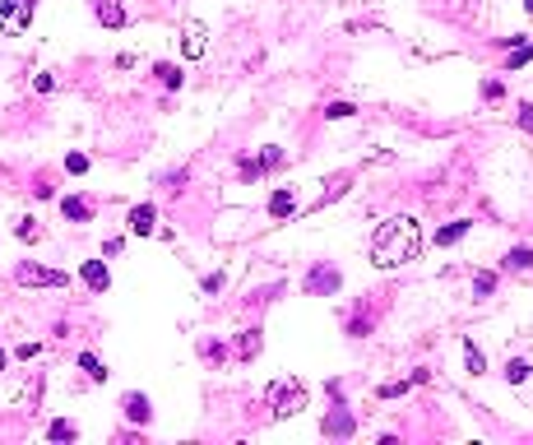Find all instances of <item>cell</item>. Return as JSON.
Instances as JSON below:
<instances>
[{
    "instance_id": "ba28073f",
    "label": "cell",
    "mask_w": 533,
    "mask_h": 445,
    "mask_svg": "<svg viewBox=\"0 0 533 445\" xmlns=\"http://www.w3.org/2000/svg\"><path fill=\"white\" fill-rule=\"evenodd\" d=\"M61 214L70 218V223H89V218H93V204L84 200V195H65V200H61Z\"/></svg>"
},
{
    "instance_id": "44dd1931",
    "label": "cell",
    "mask_w": 533,
    "mask_h": 445,
    "mask_svg": "<svg viewBox=\"0 0 533 445\" xmlns=\"http://www.w3.org/2000/svg\"><path fill=\"white\" fill-rule=\"evenodd\" d=\"M529 376H533L529 362H510V367H505V381H510V385H524Z\"/></svg>"
},
{
    "instance_id": "ffe728a7",
    "label": "cell",
    "mask_w": 533,
    "mask_h": 445,
    "mask_svg": "<svg viewBox=\"0 0 533 445\" xmlns=\"http://www.w3.org/2000/svg\"><path fill=\"white\" fill-rule=\"evenodd\" d=\"M46 436H51V441H75L79 427H75V422H51V427H46Z\"/></svg>"
},
{
    "instance_id": "277c9868",
    "label": "cell",
    "mask_w": 533,
    "mask_h": 445,
    "mask_svg": "<svg viewBox=\"0 0 533 445\" xmlns=\"http://www.w3.org/2000/svg\"><path fill=\"white\" fill-rule=\"evenodd\" d=\"M33 19V0H0V24L5 33H24Z\"/></svg>"
},
{
    "instance_id": "603a6c76",
    "label": "cell",
    "mask_w": 533,
    "mask_h": 445,
    "mask_svg": "<svg viewBox=\"0 0 533 445\" xmlns=\"http://www.w3.org/2000/svg\"><path fill=\"white\" fill-rule=\"evenodd\" d=\"M491 288H496V274H491V269H482V274L473 278V292H478V297H487Z\"/></svg>"
},
{
    "instance_id": "8992f818",
    "label": "cell",
    "mask_w": 533,
    "mask_h": 445,
    "mask_svg": "<svg viewBox=\"0 0 533 445\" xmlns=\"http://www.w3.org/2000/svg\"><path fill=\"white\" fill-rule=\"evenodd\" d=\"M125 228L135 232V237H153V232H158V209H153V204H135V209L125 214Z\"/></svg>"
},
{
    "instance_id": "2e32d148",
    "label": "cell",
    "mask_w": 533,
    "mask_h": 445,
    "mask_svg": "<svg viewBox=\"0 0 533 445\" xmlns=\"http://www.w3.org/2000/svg\"><path fill=\"white\" fill-rule=\"evenodd\" d=\"M79 371H84L89 381H107V376H111V371H107V367H102V362H98L93 353H79Z\"/></svg>"
},
{
    "instance_id": "52a82bcc",
    "label": "cell",
    "mask_w": 533,
    "mask_h": 445,
    "mask_svg": "<svg viewBox=\"0 0 533 445\" xmlns=\"http://www.w3.org/2000/svg\"><path fill=\"white\" fill-rule=\"evenodd\" d=\"M102 28H125V0H98Z\"/></svg>"
},
{
    "instance_id": "30bf717a",
    "label": "cell",
    "mask_w": 533,
    "mask_h": 445,
    "mask_svg": "<svg viewBox=\"0 0 533 445\" xmlns=\"http://www.w3.org/2000/svg\"><path fill=\"white\" fill-rule=\"evenodd\" d=\"M352 427H357V422H352L348 408H334V413L325 417V436H352Z\"/></svg>"
},
{
    "instance_id": "7c38bea8",
    "label": "cell",
    "mask_w": 533,
    "mask_h": 445,
    "mask_svg": "<svg viewBox=\"0 0 533 445\" xmlns=\"http://www.w3.org/2000/svg\"><path fill=\"white\" fill-rule=\"evenodd\" d=\"M288 214H297V195L292 190H274L269 195V218H288Z\"/></svg>"
},
{
    "instance_id": "5b68a950",
    "label": "cell",
    "mask_w": 533,
    "mask_h": 445,
    "mask_svg": "<svg viewBox=\"0 0 533 445\" xmlns=\"http://www.w3.org/2000/svg\"><path fill=\"white\" fill-rule=\"evenodd\" d=\"M181 51L190 56V61H199V56L209 51V28H204L199 19H190V24L181 28Z\"/></svg>"
},
{
    "instance_id": "f546056e",
    "label": "cell",
    "mask_w": 533,
    "mask_h": 445,
    "mask_svg": "<svg viewBox=\"0 0 533 445\" xmlns=\"http://www.w3.org/2000/svg\"><path fill=\"white\" fill-rule=\"evenodd\" d=\"M519 125L533 135V102H519Z\"/></svg>"
},
{
    "instance_id": "9a60e30c",
    "label": "cell",
    "mask_w": 533,
    "mask_h": 445,
    "mask_svg": "<svg viewBox=\"0 0 533 445\" xmlns=\"http://www.w3.org/2000/svg\"><path fill=\"white\" fill-rule=\"evenodd\" d=\"M469 228H473L469 218H455L450 228H441V232H436V246H455V242H459V237H464V232H469Z\"/></svg>"
},
{
    "instance_id": "d4e9b609",
    "label": "cell",
    "mask_w": 533,
    "mask_h": 445,
    "mask_svg": "<svg viewBox=\"0 0 533 445\" xmlns=\"http://www.w3.org/2000/svg\"><path fill=\"white\" fill-rule=\"evenodd\" d=\"M529 56H533V37H524V42H519V51L510 56V70H519V65L529 61Z\"/></svg>"
},
{
    "instance_id": "7402d4cb",
    "label": "cell",
    "mask_w": 533,
    "mask_h": 445,
    "mask_svg": "<svg viewBox=\"0 0 533 445\" xmlns=\"http://www.w3.org/2000/svg\"><path fill=\"white\" fill-rule=\"evenodd\" d=\"M15 237H19V242H37V237H42V232H37V218H19Z\"/></svg>"
},
{
    "instance_id": "e0dca14e",
    "label": "cell",
    "mask_w": 533,
    "mask_h": 445,
    "mask_svg": "<svg viewBox=\"0 0 533 445\" xmlns=\"http://www.w3.org/2000/svg\"><path fill=\"white\" fill-rule=\"evenodd\" d=\"M464 367H469V376H482V371H487V357L478 353L473 343H464Z\"/></svg>"
},
{
    "instance_id": "1f68e13d",
    "label": "cell",
    "mask_w": 533,
    "mask_h": 445,
    "mask_svg": "<svg viewBox=\"0 0 533 445\" xmlns=\"http://www.w3.org/2000/svg\"><path fill=\"white\" fill-rule=\"evenodd\" d=\"M0 371H5V353H0Z\"/></svg>"
},
{
    "instance_id": "83f0119b",
    "label": "cell",
    "mask_w": 533,
    "mask_h": 445,
    "mask_svg": "<svg viewBox=\"0 0 533 445\" xmlns=\"http://www.w3.org/2000/svg\"><path fill=\"white\" fill-rule=\"evenodd\" d=\"M501 79H487V84H482V98H487V102H496V98H501Z\"/></svg>"
},
{
    "instance_id": "484cf974",
    "label": "cell",
    "mask_w": 533,
    "mask_h": 445,
    "mask_svg": "<svg viewBox=\"0 0 533 445\" xmlns=\"http://www.w3.org/2000/svg\"><path fill=\"white\" fill-rule=\"evenodd\" d=\"M408 385H413V381H390V385H381V399H399Z\"/></svg>"
},
{
    "instance_id": "d6986e66",
    "label": "cell",
    "mask_w": 533,
    "mask_h": 445,
    "mask_svg": "<svg viewBox=\"0 0 533 445\" xmlns=\"http://www.w3.org/2000/svg\"><path fill=\"white\" fill-rule=\"evenodd\" d=\"M505 264H510V269H529V264H533V246H515V251L505 255Z\"/></svg>"
},
{
    "instance_id": "f1b7e54d",
    "label": "cell",
    "mask_w": 533,
    "mask_h": 445,
    "mask_svg": "<svg viewBox=\"0 0 533 445\" xmlns=\"http://www.w3.org/2000/svg\"><path fill=\"white\" fill-rule=\"evenodd\" d=\"M260 172H264V163H251V158H242V176H246V181H255Z\"/></svg>"
},
{
    "instance_id": "cb8c5ba5",
    "label": "cell",
    "mask_w": 533,
    "mask_h": 445,
    "mask_svg": "<svg viewBox=\"0 0 533 445\" xmlns=\"http://www.w3.org/2000/svg\"><path fill=\"white\" fill-rule=\"evenodd\" d=\"M352 111H357L352 102H329V107H325V116H329V121H348Z\"/></svg>"
},
{
    "instance_id": "5bb4252c",
    "label": "cell",
    "mask_w": 533,
    "mask_h": 445,
    "mask_svg": "<svg viewBox=\"0 0 533 445\" xmlns=\"http://www.w3.org/2000/svg\"><path fill=\"white\" fill-rule=\"evenodd\" d=\"M306 288H311V292H334L338 288V274H334V269H316V274L306 278Z\"/></svg>"
},
{
    "instance_id": "7a4b0ae2",
    "label": "cell",
    "mask_w": 533,
    "mask_h": 445,
    "mask_svg": "<svg viewBox=\"0 0 533 445\" xmlns=\"http://www.w3.org/2000/svg\"><path fill=\"white\" fill-rule=\"evenodd\" d=\"M306 408V385L297 376H283V381L269 385V413L274 417H292Z\"/></svg>"
},
{
    "instance_id": "4dcf8cb0",
    "label": "cell",
    "mask_w": 533,
    "mask_h": 445,
    "mask_svg": "<svg viewBox=\"0 0 533 445\" xmlns=\"http://www.w3.org/2000/svg\"><path fill=\"white\" fill-rule=\"evenodd\" d=\"M42 353V348H37V343H19V357H24V362H33V357Z\"/></svg>"
},
{
    "instance_id": "ac0fdd59",
    "label": "cell",
    "mask_w": 533,
    "mask_h": 445,
    "mask_svg": "<svg viewBox=\"0 0 533 445\" xmlns=\"http://www.w3.org/2000/svg\"><path fill=\"white\" fill-rule=\"evenodd\" d=\"M237 353H242V357H255V353H260V329H246V334H237Z\"/></svg>"
},
{
    "instance_id": "6da1fadb",
    "label": "cell",
    "mask_w": 533,
    "mask_h": 445,
    "mask_svg": "<svg viewBox=\"0 0 533 445\" xmlns=\"http://www.w3.org/2000/svg\"><path fill=\"white\" fill-rule=\"evenodd\" d=\"M417 251H422V228H417V218H408V214L385 218L381 228H376V237H371V260L381 264V269L417 260Z\"/></svg>"
},
{
    "instance_id": "4fadbf2b",
    "label": "cell",
    "mask_w": 533,
    "mask_h": 445,
    "mask_svg": "<svg viewBox=\"0 0 533 445\" xmlns=\"http://www.w3.org/2000/svg\"><path fill=\"white\" fill-rule=\"evenodd\" d=\"M153 75H158V84H163V89H181V79H186L172 61H158V65H153Z\"/></svg>"
},
{
    "instance_id": "8fae6325",
    "label": "cell",
    "mask_w": 533,
    "mask_h": 445,
    "mask_svg": "<svg viewBox=\"0 0 533 445\" xmlns=\"http://www.w3.org/2000/svg\"><path fill=\"white\" fill-rule=\"evenodd\" d=\"M84 283H89L93 292H107V288H111V274H107V264H102V260H89V264H84Z\"/></svg>"
},
{
    "instance_id": "3957f363",
    "label": "cell",
    "mask_w": 533,
    "mask_h": 445,
    "mask_svg": "<svg viewBox=\"0 0 533 445\" xmlns=\"http://www.w3.org/2000/svg\"><path fill=\"white\" fill-rule=\"evenodd\" d=\"M15 278L24 283V288H65V283H70V274H61V269H42V264H19Z\"/></svg>"
},
{
    "instance_id": "9c48e42d",
    "label": "cell",
    "mask_w": 533,
    "mask_h": 445,
    "mask_svg": "<svg viewBox=\"0 0 533 445\" xmlns=\"http://www.w3.org/2000/svg\"><path fill=\"white\" fill-rule=\"evenodd\" d=\"M121 413L125 417H130V422H139V427H144V422H149V399H144V394H125V399H121Z\"/></svg>"
},
{
    "instance_id": "4316f807",
    "label": "cell",
    "mask_w": 533,
    "mask_h": 445,
    "mask_svg": "<svg viewBox=\"0 0 533 445\" xmlns=\"http://www.w3.org/2000/svg\"><path fill=\"white\" fill-rule=\"evenodd\" d=\"M65 167L75 172V176H84V172H89V158H84V154H70V158H65Z\"/></svg>"
}]
</instances>
